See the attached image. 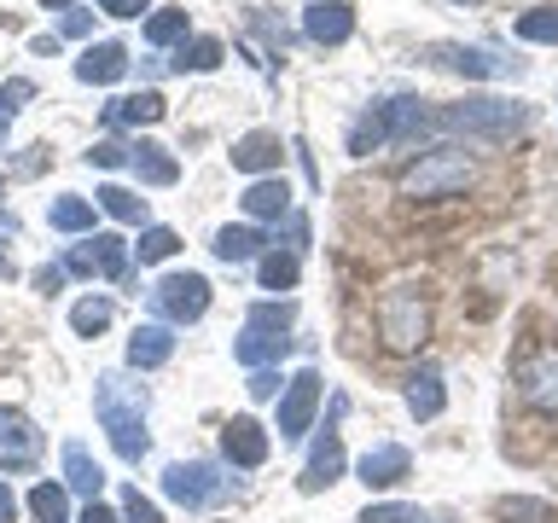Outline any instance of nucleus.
Wrapping results in <instances>:
<instances>
[{
  "label": "nucleus",
  "instance_id": "obj_1",
  "mask_svg": "<svg viewBox=\"0 0 558 523\" xmlns=\"http://www.w3.org/2000/svg\"><path fill=\"white\" fill-rule=\"evenodd\" d=\"M94 418H99V430L111 436L117 460H129V465L146 460L151 436H146V390H140V384H129L122 373H105L94 384Z\"/></svg>",
  "mask_w": 558,
  "mask_h": 523
},
{
  "label": "nucleus",
  "instance_id": "obj_2",
  "mask_svg": "<svg viewBox=\"0 0 558 523\" xmlns=\"http://www.w3.org/2000/svg\"><path fill=\"white\" fill-rule=\"evenodd\" d=\"M436 129H453V134H471V139H512L530 129V105L523 99H500V94H465L453 105H436Z\"/></svg>",
  "mask_w": 558,
  "mask_h": 523
},
{
  "label": "nucleus",
  "instance_id": "obj_3",
  "mask_svg": "<svg viewBox=\"0 0 558 523\" xmlns=\"http://www.w3.org/2000/svg\"><path fill=\"white\" fill-rule=\"evenodd\" d=\"M418 134H436V111L430 99H413V94H396L373 105L355 129H349V157H366L378 146H390V139H418Z\"/></svg>",
  "mask_w": 558,
  "mask_h": 523
},
{
  "label": "nucleus",
  "instance_id": "obj_4",
  "mask_svg": "<svg viewBox=\"0 0 558 523\" xmlns=\"http://www.w3.org/2000/svg\"><path fill=\"white\" fill-rule=\"evenodd\" d=\"M471 181H477V163H471L460 146H430L401 169L396 186H401V198H413V204H436V198H460Z\"/></svg>",
  "mask_w": 558,
  "mask_h": 523
},
{
  "label": "nucleus",
  "instance_id": "obj_5",
  "mask_svg": "<svg viewBox=\"0 0 558 523\" xmlns=\"http://www.w3.org/2000/svg\"><path fill=\"white\" fill-rule=\"evenodd\" d=\"M378 338H384V349H396V355H413V349L430 338V296L418 279H396V285L378 296Z\"/></svg>",
  "mask_w": 558,
  "mask_h": 523
},
{
  "label": "nucleus",
  "instance_id": "obj_6",
  "mask_svg": "<svg viewBox=\"0 0 558 523\" xmlns=\"http://www.w3.org/2000/svg\"><path fill=\"white\" fill-rule=\"evenodd\" d=\"M163 495L174 506H186V512H209V506H221L233 495V477L216 460H174L163 471Z\"/></svg>",
  "mask_w": 558,
  "mask_h": 523
},
{
  "label": "nucleus",
  "instance_id": "obj_7",
  "mask_svg": "<svg viewBox=\"0 0 558 523\" xmlns=\"http://www.w3.org/2000/svg\"><path fill=\"white\" fill-rule=\"evenodd\" d=\"M425 59L436 70H453V76H471V82L523 76V59H506V52H495V47H465V41H436V47H425Z\"/></svg>",
  "mask_w": 558,
  "mask_h": 523
},
{
  "label": "nucleus",
  "instance_id": "obj_8",
  "mask_svg": "<svg viewBox=\"0 0 558 523\" xmlns=\"http://www.w3.org/2000/svg\"><path fill=\"white\" fill-rule=\"evenodd\" d=\"M151 308L163 314V326H192V320H204V308H209V279L192 273V268L163 273V279L151 285Z\"/></svg>",
  "mask_w": 558,
  "mask_h": 523
},
{
  "label": "nucleus",
  "instance_id": "obj_9",
  "mask_svg": "<svg viewBox=\"0 0 558 523\" xmlns=\"http://www.w3.org/2000/svg\"><path fill=\"white\" fill-rule=\"evenodd\" d=\"M343 413H349V401L331 396V425H326L320 442H314L303 477H296V488H303V495H326V488L343 477V436H338V418H343Z\"/></svg>",
  "mask_w": 558,
  "mask_h": 523
},
{
  "label": "nucleus",
  "instance_id": "obj_10",
  "mask_svg": "<svg viewBox=\"0 0 558 523\" xmlns=\"http://www.w3.org/2000/svg\"><path fill=\"white\" fill-rule=\"evenodd\" d=\"M64 273H82V279H129V244H122L117 233H94L82 244H70L64 256Z\"/></svg>",
  "mask_w": 558,
  "mask_h": 523
},
{
  "label": "nucleus",
  "instance_id": "obj_11",
  "mask_svg": "<svg viewBox=\"0 0 558 523\" xmlns=\"http://www.w3.org/2000/svg\"><path fill=\"white\" fill-rule=\"evenodd\" d=\"M47 436L35 430V418L24 408H0V471H29L41 460Z\"/></svg>",
  "mask_w": 558,
  "mask_h": 523
},
{
  "label": "nucleus",
  "instance_id": "obj_12",
  "mask_svg": "<svg viewBox=\"0 0 558 523\" xmlns=\"http://www.w3.org/2000/svg\"><path fill=\"white\" fill-rule=\"evenodd\" d=\"M314 408H320V373H314V366H303V373L286 384V396H279V442L308 436Z\"/></svg>",
  "mask_w": 558,
  "mask_h": 523
},
{
  "label": "nucleus",
  "instance_id": "obj_13",
  "mask_svg": "<svg viewBox=\"0 0 558 523\" xmlns=\"http://www.w3.org/2000/svg\"><path fill=\"white\" fill-rule=\"evenodd\" d=\"M518 396L530 401V408H541V413H558V349L547 343V349H530V355L518 361Z\"/></svg>",
  "mask_w": 558,
  "mask_h": 523
},
{
  "label": "nucleus",
  "instance_id": "obj_14",
  "mask_svg": "<svg viewBox=\"0 0 558 523\" xmlns=\"http://www.w3.org/2000/svg\"><path fill=\"white\" fill-rule=\"evenodd\" d=\"M268 430L256 425L251 413H239V418H227L221 425V453H227V465H239V471H256V465H268Z\"/></svg>",
  "mask_w": 558,
  "mask_h": 523
},
{
  "label": "nucleus",
  "instance_id": "obj_15",
  "mask_svg": "<svg viewBox=\"0 0 558 523\" xmlns=\"http://www.w3.org/2000/svg\"><path fill=\"white\" fill-rule=\"evenodd\" d=\"M303 35L320 47H343L349 35H355V7H349V0H314L303 12Z\"/></svg>",
  "mask_w": 558,
  "mask_h": 523
},
{
  "label": "nucleus",
  "instance_id": "obj_16",
  "mask_svg": "<svg viewBox=\"0 0 558 523\" xmlns=\"http://www.w3.org/2000/svg\"><path fill=\"white\" fill-rule=\"evenodd\" d=\"M408 477H413V453L401 442H378V448L361 453V483L366 488H401Z\"/></svg>",
  "mask_w": 558,
  "mask_h": 523
},
{
  "label": "nucleus",
  "instance_id": "obj_17",
  "mask_svg": "<svg viewBox=\"0 0 558 523\" xmlns=\"http://www.w3.org/2000/svg\"><path fill=\"white\" fill-rule=\"evenodd\" d=\"M163 94H157V87H140V94H122V99H111L105 105V129H140V122H163Z\"/></svg>",
  "mask_w": 558,
  "mask_h": 523
},
{
  "label": "nucleus",
  "instance_id": "obj_18",
  "mask_svg": "<svg viewBox=\"0 0 558 523\" xmlns=\"http://www.w3.org/2000/svg\"><path fill=\"white\" fill-rule=\"evenodd\" d=\"M279 157H286V139H279L274 129H251V134L233 146V169H239V174H256V181H262L268 169H279Z\"/></svg>",
  "mask_w": 558,
  "mask_h": 523
},
{
  "label": "nucleus",
  "instance_id": "obj_19",
  "mask_svg": "<svg viewBox=\"0 0 558 523\" xmlns=\"http://www.w3.org/2000/svg\"><path fill=\"white\" fill-rule=\"evenodd\" d=\"M291 349L286 331H262V326H244L233 338V361L251 366V373H262V366H279V355Z\"/></svg>",
  "mask_w": 558,
  "mask_h": 523
},
{
  "label": "nucleus",
  "instance_id": "obj_20",
  "mask_svg": "<svg viewBox=\"0 0 558 523\" xmlns=\"http://www.w3.org/2000/svg\"><path fill=\"white\" fill-rule=\"evenodd\" d=\"M169 355H174V331L163 320L134 326V338H129V366L134 373H157V366H169Z\"/></svg>",
  "mask_w": 558,
  "mask_h": 523
},
{
  "label": "nucleus",
  "instance_id": "obj_21",
  "mask_svg": "<svg viewBox=\"0 0 558 523\" xmlns=\"http://www.w3.org/2000/svg\"><path fill=\"white\" fill-rule=\"evenodd\" d=\"M244 216L251 221H286L291 216V186L279 181V174H262V181H251L244 186Z\"/></svg>",
  "mask_w": 558,
  "mask_h": 523
},
{
  "label": "nucleus",
  "instance_id": "obj_22",
  "mask_svg": "<svg viewBox=\"0 0 558 523\" xmlns=\"http://www.w3.org/2000/svg\"><path fill=\"white\" fill-rule=\"evenodd\" d=\"M129 169H134L146 186H174V181H181V163H174V151L157 146V139H134V146H129Z\"/></svg>",
  "mask_w": 558,
  "mask_h": 523
},
{
  "label": "nucleus",
  "instance_id": "obj_23",
  "mask_svg": "<svg viewBox=\"0 0 558 523\" xmlns=\"http://www.w3.org/2000/svg\"><path fill=\"white\" fill-rule=\"evenodd\" d=\"M76 76H82V82H94V87L117 82V76H129V47H122V41H99V47H87L82 59H76Z\"/></svg>",
  "mask_w": 558,
  "mask_h": 523
},
{
  "label": "nucleus",
  "instance_id": "obj_24",
  "mask_svg": "<svg viewBox=\"0 0 558 523\" xmlns=\"http://www.w3.org/2000/svg\"><path fill=\"white\" fill-rule=\"evenodd\" d=\"M448 408V384H442V366H418V373L408 378V413L413 418H436Z\"/></svg>",
  "mask_w": 558,
  "mask_h": 523
},
{
  "label": "nucleus",
  "instance_id": "obj_25",
  "mask_svg": "<svg viewBox=\"0 0 558 523\" xmlns=\"http://www.w3.org/2000/svg\"><path fill=\"white\" fill-rule=\"evenodd\" d=\"M64 488H76L87 500H99V488H105V465L82 442H64Z\"/></svg>",
  "mask_w": 558,
  "mask_h": 523
},
{
  "label": "nucleus",
  "instance_id": "obj_26",
  "mask_svg": "<svg viewBox=\"0 0 558 523\" xmlns=\"http://www.w3.org/2000/svg\"><path fill=\"white\" fill-rule=\"evenodd\" d=\"M262 244H268V239H262L251 221H239V227H221L209 251H216L221 262H256V256H262Z\"/></svg>",
  "mask_w": 558,
  "mask_h": 523
},
{
  "label": "nucleus",
  "instance_id": "obj_27",
  "mask_svg": "<svg viewBox=\"0 0 558 523\" xmlns=\"http://www.w3.org/2000/svg\"><path fill=\"white\" fill-rule=\"evenodd\" d=\"M256 273H262V285H268V291H291L296 273H303V256H296L291 244H286V251H262L256 256Z\"/></svg>",
  "mask_w": 558,
  "mask_h": 523
},
{
  "label": "nucleus",
  "instance_id": "obj_28",
  "mask_svg": "<svg viewBox=\"0 0 558 523\" xmlns=\"http://www.w3.org/2000/svg\"><path fill=\"white\" fill-rule=\"evenodd\" d=\"M47 227H59V233H87V227H94V198H76V192L52 198L47 204Z\"/></svg>",
  "mask_w": 558,
  "mask_h": 523
},
{
  "label": "nucleus",
  "instance_id": "obj_29",
  "mask_svg": "<svg viewBox=\"0 0 558 523\" xmlns=\"http://www.w3.org/2000/svg\"><path fill=\"white\" fill-rule=\"evenodd\" d=\"M94 204L105 209V216L129 221V227L146 221V198H140V192H129V186H99V192H94Z\"/></svg>",
  "mask_w": 558,
  "mask_h": 523
},
{
  "label": "nucleus",
  "instance_id": "obj_30",
  "mask_svg": "<svg viewBox=\"0 0 558 523\" xmlns=\"http://www.w3.org/2000/svg\"><path fill=\"white\" fill-rule=\"evenodd\" d=\"M169 64L181 70V76H186V70H192V76H204V70H216V64H221V41H216V35H198V41H181V52H174Z\"/></svg>",
  "mask_w": 558,
  "mask_h": 523
},
{
  "label": "nucleus",
  "instance_id": "obj_31",
  "mask_svg": "<svg viewBox=\"0 0 558 523\" xmlns=\"http://www.w3.org/2000/svg\"><path fill=\"white\" fill-rule=\"evenodd\" d=\"M111 296H82L76 308H70V331H76V338H99L105 326H111Z\"/></svg>",
  "mask_w": 558,
  "mask_h": 523
},
{
  "label": "nucleus",
  "instance_id": "obj_32",
  "mask_svg": "<svg viewBox=\"0 0 558 523\" xmlns=\"http://www.w3.org/2000/svg\"><path fill=\"white\" fill-rule=\"evenodd\" d=\"M29 512L41 523H70V488L64 483H35L29 488Z\"/></svg>",
  "mask_w": 558,
  "mask_h": 523
},
{
  "label": "nucleus",
  "instance_id": "obj_33",
  "mask_svg": "<svg viewBox=\"0 0 558 523\" xmlns=\"http://www.w3.org/2000/svg\"><path fill=\"white\" fill-rule=\"evenodd\" d=\"M495 518L500 523H558V512L547 500H530V495H506V500H495Z\"/></svg>",
  "mask_w": 558,
  "mask_h": 523
},
{
  "label": "nucleus",
  "instance_id": "obj_34",
  "mask_svg": "<svg viewBox=\"0 0 558 523\" xmlns=\"http://www.w3.org/2000/svg\"><path fill=\"white\" fill-rule=\"evenodd\" d=\"M186 29H192V17H186L181 7H163V12H151V17H146V41H151V47L186 41Z\"/></svg>",
  "mask_w": 558,
  "mask_h": 523
},
{
  "label": "nucleus",
  "instance_id": "obj_35",
  "mask_svg": "<svg viewBox=\"0 0 558 523\" xmlns=\"http://www.w3.org/2000/svg\"><path fill=\"white\" fill-rule=\"evenodd\" d=\"M518 41H535V47H558V7H530L518 17Z\"/></svg>",
  "mask_w": 558,
  "mask_h": 523
},
{
  "label": "nucleus",
  "instance_id": "obj_36",
  "mask_svg": "<svg viewBox=\"0 0 558 523\" xmlns=\"http://www.w3.org/2000/svg\"><path fill=\"white\" fill-rule=\"evenodd\" d=\"M174 251H181V233H174V227H146V233H140V244H134L140 262H169Z\"/></svg>",
  "mask_w": 558,
  "mask_h": 523
},
{
  "label": "nucleus",
  "instance_id": "obj_37",
  "mask_svg": "<svg viewBox=\"0 0 558 523\" xmlns=\"http://www.w3.org/2000/svg\"><path fill=\"white\" fill-rule=\"evenodd\" d=\"M35 99V82L29 76H12L7 87H0V146H7V129H12V117H17V105Z\"/></svg>",
  "mask_w": 558,
  "mask_h": 523
},
{
  "label": "nucleus",
  "instance_id": "obj_38",
  "mask_svg": "<svg viewBox=\"0 0 558 523\" xmlns=\"http://www.w3.org/2000/svg\"><path fill=\"white\" fill-rule=\"evenodd\" d=\"M296 320V303H251V314H244V326H262V331H291Z\"/></svg>",
  "mask_w": 558,
  "mask_h": 523
},
{
  "label": "nucleus",
  "instance_id": "obj_39",
  "mask_svg": "<svg viewBox=\"0 0 558 523\" xmlns=\"http://www.w3.org/2000/svg\"><path fill=\"white\" fill-rule=\"evenodd\" d=\"M122 518H129V523H163V512H157L140 488H122Z\"/></svg>",
  "mask_w": 558,
  "mask_h": 523
},
{
  "label": "nucleus",
  "instance_id": "obj_40",
  "mask_svg": "<svg viewBox=\"0 0 558 523\" xmlns=\"http://www.w3.org/2000/svg\"><path fill=\"white\" fill-rule=\"evenodd\" d=\"M87 163H94V169H122V163H129V146H122V139H94Z\"/></svg>",
  "mask_w": 558,
  "mask_h": 523
},
{
  "label": "nucleus",
  "instance_id": "obj_41",
  "mask_svg": "<svg viewBox=\"0 0 558 523\" xmlns=\"http://www.w3.org/2000/svg\"><path fill=\"white\" fill-rule=\"evenodd\" d=\"M355 523H413V506H401V500H390V506H366Z\"/></svg>",
  "mask_w": 558,
  "mask_h": 523
},
{
  "label": "nucleus",
  "instance_id": "obj_42",
  "mask_svg": "<svg viewBox=\"0 0 558 523\" xmlns=\"http://www.w3.org/2000/svg\"><path fill=\"white\" fill-rule=\"evenodd\" d=\"M244 390H251L256 401H268V396H279V373H274V366H262V373H251V384H244Z\"/></svg>",
  "mask_w": 558,
  "mask_h": 523
},
{
  "label": "nucleus",
  "instance_id": "obj_43",
  "mask_svg": "<svg viewBox=\"0 0 558 523\" xmlns=\"http://www.w3.org/2000/svg\"><path fill=\"white\" fill-rule=\"evenodd\" d=\"M59 285H64V262H52V268H35V291H47V296H52Z\"/></svg>",
  "mask_w": 558,
  "mask_h": 523
},
{
  "label": "nucleus",
  "instance_id": "obj_44",
  "mask_svg": "<svg viewBox=\"0 0 558 523\" xmlns=\"http://www.w3.org/2000/svg\"><path fill=\"white\" fill-rule=\"evenodd\" d=\"M151 0H99V12H111V17H140Z\"/></svg>",
  "mask_w": 558,
  "mask_h": 523
},
{
  "label": "nucleus",
  "instance_id": "obj_45",
  "mask_svg": "<svg viewBox=\"0 0 558 523\" xmlns=\"http://www.w3.org/2000/svg\"><path fill=\"white\" fill-rule=\"evenodd\" d=\"M76 523H122V518L111 512V506H99V500H87V506H82V518H76Z\"/></svg>",
  "mask_w": 558,
  "mask_h": 523
},
{
  "label": "nucleus",
  "instance_id": "obj_46",
  "mask_svg": "<svg viewBox=\"0 0 558 523\" xmlns=\"http://www.w3.org/2000/svg\"><path fill=\"white\" fill-rule=\"evenodd\" d=\"M87 29H94V17H87V12H76V7H70V12H64V35H87Z\"/></svg>",
  "mask_w": 558,
  "mask_h": 523
},
{
  "label": "nucleus",
  "instance_id": "obj_47",
  "mask_svg": "<svg viewBox=\"0 0 558 523\" xmlns=\"http://www.w3.org/2000/svg\"><path fill=\"white\" fill-rule=\"evenodd\" d=\"M0 523H17V495L0 483Z\"/></svg>",
  "mask_w": 558,
  "mask_h": 523
},
{
  "label": "nucleus",
  "instance_id": "obj_48",
  "mask_svg": "<svg viewBox=\"0 0 558 523\" xmlns=\"http://www.w3.org/2000/svg\"><path fill=\"white\" fill-rule=\"evenodd\" d=\"M29 52H41V59H52V52H59V35H29Z\"/></svg>",
  "mask_w": 558,
  "mask_h": 523
},
{
  "label": "nucleus",
  "instance_id": "obj_49",
  "mask_svg": "<svg viewBox=\"0 0 558 523\" xmlns=\"http://www.w3.org/2000/svg\"><path fill=\"white\" fill-rule=\"evenodd\" d=\"M0 279H12V256H7V244H0Z\"/></svg>",
  "mask_w": 558,
  "mask_h": 523
},
{
  "label": "nucleus",
  "instance_id": "obj_50",
  "mask_svg": "<svg viewBox=\"0 0 558 523\" xmlns=\"http://www.w3.org/2000/svg\"><path fill=\"white\" fill-rule=\"evenodd\" d=\"M41 7H47V12H70L76 0H41Z\"/></svg>",
  "mask_w": 558,
  "mask_h": 523
},
{
  "label": "nucleus",
  "instance_id": "obj_51",
  "mask_svg": "<svg viewBox=\"0 0 558 523\" xmlns=\"http://www.w3.org/2000/svg\"><path fill=\"white\" fill-rule=\"evenodd\" d=\"M413 523H448V518H442V512H436V518H418V512H413Z\"/></svg>",
  "mask_w": 558,
  "mask_h": 523
},
{
  "label": "nucleus",
  "instance_id": "obj_52",
  "mask_svg": "<svg viewBox=\"0 0 558 523\" xmlns=\"http://www.w3.org/2000/svg\"><path fill=\"white\" fill-rule=\"evenodd\" d=\"M453 7H483V0H453Z\"/></svg>",
  "mask_w": 558,
  "mask_h": 523
}]
</instances>
